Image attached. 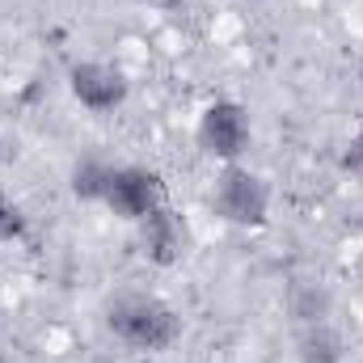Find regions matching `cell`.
Instances as JSON below:
<instances>
[{"label": "cell", "mask_w": 363, "mask_h": 363, "mask_svg": "<svg viewBox=\"0 0 363 363\" xmlns=\"http://www.w3.org/2000/svg\"><path fill=\"white\" fill-rule=\"evenodd\" d=\"M106 330L131 351L161 355L182 338V317L161 296H118L106 308Z\"/></svg>", "instance_id": "1"}, {"label": "cell", "mask_w": 363, "mask_h": 363, "mask_svg": "<svg viewBox=\"0 0 363 363\" xmlns=\"http://www.w3.org/2000/svg\"><path fill=\"white\" fill-rule=\"evenodd\" d=\"M211 207L220 220H228L237 228H262L271 220V186L250 165L233 161L220 169V178L211 186Z\"/></svg>", "instance_id": "2"}, {"label": "cell", "mask_w": 363, "mask_h": 363, "mask_svg": "<svg viewBox=\"0 0 363 363\" xmlns=\"http://www.w3.org/2000/svg\"><path fill=\"white\" fill-rule=\"evenodd\" d=\"M194 135H199V148H203L211 161L233 165V161L245 157V148H250V140H254V131H250V110H245L241 101H233V97H216L211 106H203Z\"/></svg>", "instance_id": "3"}, {"label": "cell", "mask_w": 363, "mask_h": 363, "mask_svg": "<svg viewBox=\"0 0 363 363\" xmlns=\"http://www.w3.org/2000/svg\"><path fill=\"white\" fill-rule=\"evenodd\" d=\"M165 203V182L157 169H144V165H114V178L110 190L101 199V207H110L118 220L127 224H140L144 216H152L157 207Z\"/></svg>", "instance_id": "4"}, {"label": "cell", "mask_w": 363, "mask_h": 363, "mask_svg": "<svg viewBox=\"0 0 363 363\" xmlns=\"http://www.w3.org/2000/svg\"><path fill=\"white\" fill-rule=\"evenodd\" d=\"M68 93L89 110V114H110L127 101V72L114 68V64H101V60H81L68 68Z\"/></svg>", "instance_id": "5"}, {"label": "cell", "mask_w": 363, "mask_h": 363, "mask_svg": "<svg viewBox=\"0 0 363 363\" xmlns=\"http://www.w3.org/2000/svg\"><path fill=\"white\" fill-rule=\"evenodd\" d=\"M186 245H190V228H186V220H182L169 203H161L152 216L140 220V250H144V258L152 267H174V262H182Z\"/></svg>", "instance_id": "6"}, {"label": "cell", "mask_w": 363, "mask_h": 363, "mask_svg": "<svg viewBox=\"0 0 363 363\" xmlns=\"http://www.w3.org/2000/svg\"><path fill=\"white\" fill-rule=\"evenodd\" d=\"M342 355H347V338L334 321L300 325V334H296V359L300 363H342Z\"/></svg>", "instance_id": "7"}, {"label": "cell", "mask_w": 363, "mask_h": 363, "mask_svg": "<svg viewBox=\"0 0 363 363\" xmlns=\"http://www.w3.org/2000/svg\"><path fill=\"white\" fill-rule=\"evenodd\" d=\"M110 178H114V165L101 161V157H85L72 165V194L81 203H101L106 190H110Z\"/></svg>", "instance_id": "8"}, {"label": "cell", "mask_w": 363, "mask_h": 363, "mask_svg": "<svg viewBox=\"0 0 363 363\" xmlns=\"http://www.w3.org/2000/svg\"><path fill=\"white\" fill-rule=\"evenodd\" d=\"M330 291L317 287V283H296L291 296H287V313L296 317V325H313V321H330Z\"/></svg>", "instance_id": "9"}, {"label": "cell", "mask_w": 363, "mask_h": 363, "mask_svg": "<svg viewBox=\"0 0 363 363\" xmlns=\"http://www.w3.org/2000/svg\"><path fill=\"white\" fill-rule=\"evenodd\" d=\"M26 237V216L17 211V203L0 190V245L4 241H21Z\"/></svg>", "instance_id": "10"}, {"label": "cell", "mask_w": 363, "mask_h": 363, "mask_svg": "<svg viewBox=\"0 0 363 363\" xmlns=\"http://www.w3.org/2000/svg\"><path fill=\"white\" fill-rule=\"evenodd\" d=\"M342 165H347V169H355V174H363V123H359V131H355V140L347 144Z\"/></svg>", "instance_id": "11"}, {"label": "cell", "mask_w": 363, "mask_h": 363, "mask_svg": "<svg viewBox=\"0 0 363 363\" xmlns=\"http://www.w3.org/2000/svg\"><path fill=\"white\" fill-rule=\"evenodd\" d=\"M140 4H152V9H174L178 0H140Z\"/></svg>", "instance_id": "12"}, {"label": "cell", "mask_w": 363, "mask_h": 363, "mask_svg": "<svg viewBox=\"0 0 363 363\" xmlns=\"http://www.w3.org/2000/svg\"><path fill=\"white\" fill-rule=\"evenodd\" d=\"M140 363H161V359H157V355H148V359H140Z\"/></svg>", "instance_id": "13"}, {"label": "cell", "mask_w": 363, "mask_h": 363, "mask_svg": "<svg viewBox=\"0 0 363 363\" xmlns=\"http://www.w3.org/2000/svg\"><path fill=\"white\" fill-rule=\"evenodd\" d=\"M359 81H363V68H359Z\"/></svg>", "instance_id": "14"}]
</instances>
